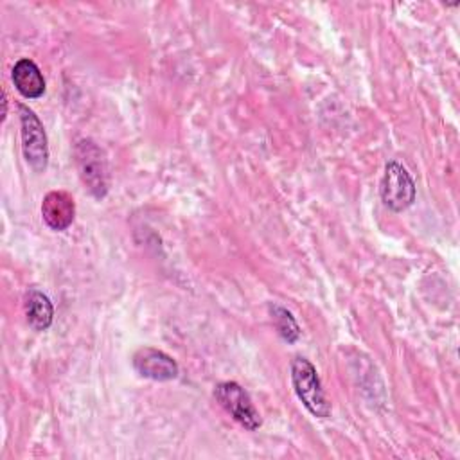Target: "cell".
<instances>
[{
    "mask_svg": "<svg viewBox=\"0 0 460 460\" xmlns=\"http://www.w3.org/2000/svg\"><path fill=\"white\" fill-rule=\"evenodd\" d=\"M214 397L221 404V408L232 415L243 428L255 431L261 428L262 420L257 408L252 402L248 392L235 381L217 383L214 388Z\"/></svg>",
    "mask_w": 460,
    "mask_h": 460,
    "instance_id": "5",
    "label": "cell"
},
{
    "mask_svg": "<svg viewBox=\"0 0 460 460\" xmlns=\"http://www.w3.org/2000/svg\"><path fill=\"white\" fill-rule=\"evenodd\" d=\"M75 165L79 171V178L84 189L97 199H102L108 194L110 174L108 162L104 158L102 149L90 138H83L74 147Z\"/></svg>",
    "mask_w": 460,
    "mask_h": 460,
    "instance_id": "1",
    "label": "cell"
},
{
    "mask_svg": "<svg viewBox=\"0 0 460 460\" xmlns=\"http://www.w3.org/2000/svg\"><path fill=\"white\" fill-rule=\"evenodd\" d=\"M18 111H20L23 158L36 172H43L49 164V144H47L45 128L38 119V115L29 106L18 104Z\"/></svg>",
    "mask_w": 460,
    "mask_h": 460,
    "instance_id": "3",
    "label": "cell"
},
{
    "mask_svg": "<svg viewBox=\"0 0 460 460\" xmlns=\"http://www.w3.org/2000/svg\"><path fill=\"white\" fill-rule=\"evenodd\" d=\"M379 194L385 207L394 212H402L415 201V181L397 160H390L385 165V172L379 183Z\"/></svg>",
    "mask_w": 460,
    "mask_h": 460,
    "instance_id": "4",
    "label": "cell"
},
{
    "mask_svg": "<svg viewBox=\"0 0 460 460\" xmlns=\"http://www.w3.org/2000/svg\"><path fill=\"white\" fill-rule=\"evenodd\" d=\"M270 313L275 322L279 336L288 343H295L300 338V327H298L295 316L286 307H282L279 304H270Z\"/></svg>",
    "mask_w": 460,
    "mask_h": 460,
    "instance_id": "10",
    "label": "cell"
},
{
    "mask_svg": "<svg viewBox=\"0 0 460 460\" xmlns=\"http://www.w3.org/2000/svg\"><path fill=\"white\" fill-rule=\"evenodd\" d=\"M11 79L14 88L25 99H40L45 93L43 74L40 72L38 65L32 59H18L11 70Z\"/></svg>",
    "mask_w": 460,
    "mask_h": 460,
    "instance_id": "8",
    "label": "cell"
},
{
    "mask_svg": "<svg viewBox=\"0 0 460 460\" xmlns=\"http://www.w3.org/2000/svg\"><path fill=\"white\" fill-rule=\"evenodd\" d=\"M23 309L27 316V323L34 331H47L52 323L54 318V309L50 298L38 291V289H29L23 298Z\"/></svg>",
    "mask_w": 460,
    "mask_h": 460,
    "instance_id": "9",
    "label": "cell"
},
{
    "mask_svg": "<svg viewBox=\"0 0 460 460\" xmlns=\"http://www.w3.org/2000/svg\"><path fill=\"white\" fill-rule=\"evenodd\" d=\"M133 367L142 377L153 381H171L180 372L178 363L169 354L153 347L138 349L133 356Z\"/></svg>",
    "mask_w": 460,
    "mask_h": 460,
    "instance_id": "6",
    "label": "cell"
},
{
    "mask_svg": "<svg viewBox=\"0 0 460 460\" xmlns=\"http://www.w3.org/2000/svg\"><path fill=\"white\" fill-rule=\"evenodd\" d=\"M291 383L296 397L311 415L320 419H327L331 415V404L322 388V381L309 359L298 356L291 361Z\"/></svg>",
    "mask_w": 460,
    "mask_h": 460,
    "instance_id": "2",
    "label": "cell"
},
{
    "mask_svg": "<svg viewBox=\"0 0 460 460\" xmlns=\"http://www.w3.org/2000/svg\"><path fill=\"white\" fill-rule=\"evenodd\" d=\"M75 216V201L66 190H50L41 201V217L56 232L66 230Z\"/></svg>",
    "mask_w": 460,
    "mask_h": 460,
    "instance_id": "7",
    "label": "cell"
}]
</instances>
